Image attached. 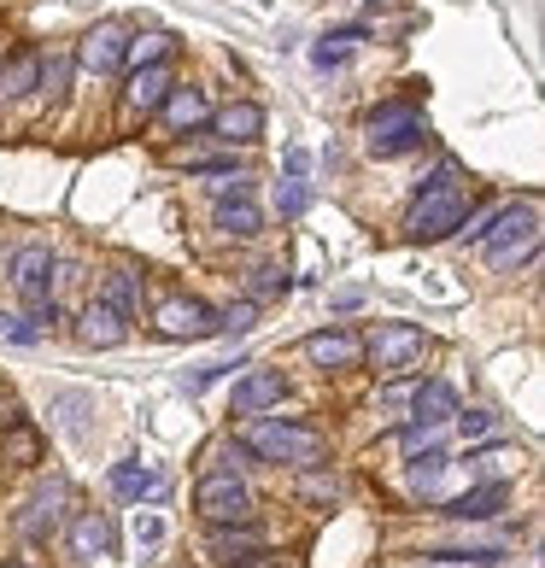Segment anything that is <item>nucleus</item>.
Listing matches in <instances>:
<instances>
[{
  "mask_svg": "<svg viewBox=\"0 0 545 568\" xmlns=\"http://www.w3.org/2000/svg\"><path fill=\"white\" fill-rule=\"evenodd\" d=\"M0 568H36L30 557H7V562H0Z\"/></svg>",
  "mask_w": 545,
  "mask_h": 568,
  "instance_id": "36",
  "label": "nucleus"
},
{
  "mask_svg": "<svg viewBox=\"0 0 545 568\" xmlns=\"http://www.w3.org/2000/svg\"><path fill=\"white\" fill-rule=\"evenodd\" d=\"M112 493L123 498V504H135V510H141V504H159L164 498V475L153 469V463H141V457H123V463H112Z\"/></svg>",
  "mask_w": 545,
  "mask_h": 568,
  "instance_id": "18",
  "label": "nucleus"
},
{
  "mask_svg": "<svg viewBox=\"0 0 545 568\" xmlns=\"http://www.w3.org/2000/svg\"><path fill=\"white\" fill-rule=\"evenodd\" d=\"M511 504V480H475L470 493H457V498H446V504H434V516H446V521H493L498 510Z\"/></svg>",
  "mask_w": 545,
  "mask_h": 568,
  "instance_id": "15",
  "label": "nucleus"
},
{
  "mask_svg": "<svg viewBox=\"0 0 545 568\" xmlns=\"http://www.w3.org/2000/svg\"><path fill=\"white\" fill-rule=\"evenodd\" d=\"M123 48H130V30L107 18V24H94L89 36L77 41V71L107 77V71H118V65H123Z\"/></svg>",
  "mask_w": 545,
  "mask_h": 568,
  "instance_id": "16",
  "label": "nucleus"
},
{
  "mask_svg": "<svg viewBox=\"0 0 545 568\" xmlns=\"http://www.w3.org/2000/svg\"><path fill=\"white\" fill-rule=\"evenodd\" d=\"M446 469H452V452H446V446H428V452H411V457H405V480H411L416 493L434 487Z\"/></svg>",
  "mask_w": 545,
  "mask_h": 568,
  "instance_id": "25",
  "label": "nucleus"
},
{
  "mask_svg": "<svg viewBox=\"0 0 545 568\" xmlns=\"http://www.w3.org/2000/svg\"><path fill=\"white\" fill-rule=\"evenodd\" d=\"M305 205H311V194H305V176H287V182L276 187V212H282V217H300Z\"/></svg>",
  "mask_w": 545,
  "mask_h": 568,
  "instance_id": "29",
  "label": "nucleus"
},
{
  "mask_svg": "<svg viewBox=\"0 0 545 568\" xmlns=\"http://www.w3.org/2000/svg\"><path fill=\"white\" fill-rule=\"evenodd\" d=\"M30 89H41V53L24 48V53L0 59V100H24Z\"/></svg>",
  "mask_w": 545,
  "mask_h": 568,
  "instance_id": "23",
  "label": "nucleus"
},
{
  "mask_svg": "<svg viewBox=\"0 0 545 568\" xmlns=\"http://www.w3.org/2000/svg\"><path fill=\"white\" fill-rule=\"evenodd\" d=\"M159 135H188V130H200L205 118H212V100H205V89H194V82H188V89H171L159 100Z\"/></svg>",
  "mask_w": 545,
  "mask_h": 568,
  "instance_id": "17",
  "label": "nucleus"
},
{
  "mask_svg": "<svg viewBox=\"0 0 545 568\" xmlns=\"http://www.w3.org/2000/svg\"><path fill=\"white\" fill-rule=\"evenodd\" d=\"M176 53V36H164V30H147V36H135L130 48H123V65H159V59H171Z\"/></svg>",
  "mask_w": 545,
  "mask_h": 568,
  "instance_id": "26",
  "label": "nucleus"
},
{
  "mask_svg": "<svg viewBox=\"0 0 545 568\" xmlns=\"http://www.w3.org/2000/svg\"><path fill=\"white\" fill-rule=\"evenodd\" d=\"M235 446L253 452V457H264V463H276V469H317V463H329L323 428L293 423V416H264V410L241 423Z\"/></svg>",
  "mask_w": 545,
  "mask_h": 568,
  "instance_id": "2",
  "label": "nucleus"
},
{
  "mask_svg": "<svg viewBox=\"0 0 545 568\" xmlns=\"http://www.w3.org/2000/svg\"><path fill=\"white\" fill-rule=\"evenodd\" d=\"M428 141H434V130L411 100H387V106H375L370 123H364V153L370 159H405Z\"/></svg>",
  "mask_w": 545,
  "mask_h": 568,
  "instance_id": "4",
  "label": "nucleus"
},
{
  "mask_svg": "<svg viewBox=\"0 0 545 568\" xmlns=\"http://www.w3.org/2000/svg\"><path fill=\"white\" fill-rule=\"evenodd\" d=\"M282 398H287V375L282 369H253L246 364V375H235V387H229V410L259 416V410H276Z\"/></svg>",
  "mask_w": 545,
  "mask_h": 568,
  "instance_id": "12",
  "label": "nucleus"
},
{
  "mask_svg": "<svg viewBox=\"0 0 545 568\" xmlns=\"http://www.w3.org/2000/svg\"><path fill=\"white\" fill-rule=\"evenodd\" d=\"M94 300H107L112 311H118V317H141V276H135V270H107V276H100V293H94Z\"/></svg>",
  "mask_w": 545,
  "mask_h": 568,
  "instance_id": "24",
  "label": "nucleus"
},
{
  "mask_svg": "<svg viewBox=\"0 0 545 568\" xmlns=\"http://www.w3.org/2000/svg\"><path fill=\"white\" fill-rule=\"evenodd\" d=\"M71 504H77V493H71L65 475L41 480V487L24 498V510H18V539H24L30 551H48V545L59 539V528H65Z\"/></svg>",
  "mask_w": 545,
  "mask_h": 568,
  "instance_id": "6",
  "label": "nucleus"
},
{
  "mask_svg": "<svg viewBox=\"0 0 545 568\" xmlns=\"http://www.w3.org/2000/svg\"><path fill=\"white\" fill-rule=\"evenodd\" d=\"M464 223L470 229L457 241L481 246L493 270L534 264V252H539V200H511V205H498L493 217H464Z\"/></svg>",
  "mask_w": 545,
  "mask_h": 568,
  "instance_id": "1",
  "label": "nucleus"
},
{
  "mask_svg": "<svg viewBox=\"0 0 545 568\" xmlns=\"http://www.w3.org/2000/svg\"><path fill=\"white\" fill-rule=\"evenodd\" d=\"M188 176H241V164L235 159H194V164H188Z\"/></svg>",
  "mask_w": 545,
  "mask_h": 568,
  "instance_id": "32",
  "label": "nucleus"
},
{
  "mask_svg": "<svg viewBox=\"0 0 545 568\" xmlns=\"http://www.w3.org/2000/svg\"><path fill=\"white\" fill-rule=\"evenodd\" d=\"M253 317H259V305H253V300L229 305V311H223V323H218V334H229V341H235V334H246V328H253Z\"/></svg>",
  "mask_w": 545,
  "mask_h": 568,
  "instance_id": "30",
  "label": "nucleus"
},
{
  "mask_svg": "<svg viewBox=\"0 0 545 568\" xmlns=\"http://www.w3.org/2000/svg\"><path fill=\"white\" fill-rule=\"evenodd\" d=\"M0 341H12V346H36L41 341V328L24 317V323H18V317H7V311H0Z\"/></svg>",
  "mask_w": 545,
  "mask_h": 568,
  "instance_id": "31",
  "label": "nucleus"
},
{
  "mask_svg": "<svg viewBox=\"0 0 545 568\" xmlns=\"http://www.w3.org/2000/svg\"><path fill=\"white\" fill-rule=\"evenodd\" d=\"M82 341L89 346H123L130 341V317H118L107 300H89V311H82Z\"/></svg>",
  "mask_w": 545,
  "mask_h": 568,
  "instance_id": "22",
  "label": "nucleus"
},
{
  "mask_svg": "<svg viewBox=\"0 0 545 568\" xmlns=\"http://www.w3.org/2000/svg\"><path fill=\"white\" fill-rule=\"evenodd\" d=\"M300 475V498L305 504H334V493H341V480H334L329 463H317V469H293Z\"/></svg>",
  "mask_w": 545,
  "mask_h": 568,
  "instance_id": "27",
  "label": "nucleus"
},
{
  "mask_svg": "<svg viewBox=\"0 0 545 568\" xmlns=\"http://www.w3.org/2000/svg\"><path fill=\"white\" fill-rule=\"evenodd\" d=\"M212 223H218V235H229V241H253L259 229H264V212L253 205V194H246V176L218 182V212H212Z\"/></svg>",
  "mask_w": 545,
  "mask_h": 568,
  "instance_id": "11",
  "label": "nucleus"
},
{
  "mask_svg": "<svg viewBox=\"0 0 545 568\" xmlns=\"http://www.w3.org/2000/svg\"><path fill=\"white\" fill-rule=\"evenodd\" d=\"M305 357L317 369H359L364 341L352 328H317V334H305Z\"/></svg>",
  "mask_w": 545,
  "mask_h": 568,
  "instance_id": "19",
  "label": "nucleus"
},
{
  "mask_svg": "<svg viewBox=\"0 0 545 568\" xmlns=\"http://www.w3.org/2000/svg\"><path fill=\"white\" fill-rule=\"evenodd\" d=\"M205 130H212V141L253 146V141H264V106H253V100H235V106H223V112L205 118Z\"/></svg>",
  "mask_w": 545,
  "mask_h": 568,
  "instance_id": "20",
  "label": "nucleus"
},
{
  "mask_svg": "<svg viewBox=\"0 0 545 568\" xmlns=\"http://www.w3.org/2000/svg\"><path fill=\"white\" fill-rule=\"evenodd\" d=\"M53 270H59V258H53V246H41V241L18 246L12 258H7V282L18 287V300H24V311L53 300Z\"/></svg>",
  "mask_w": 545,
  "mask_h": 568,
  "instance_id": "9",
  "label": "nucleus"
},
{
  "mask_svg": "<svg viewBox=\"0 0 545 568\" xmlns=\"http://www.w3.org/2000/svg\"><path fill=\"white\" fill-rule=\"evenodd\" d=\"M452 423H457V434H464L470 446H487V439H498V416H493V410H457Z\"/></svg>",
  "mask_w": 545,
  "mask_h": 568,
  "instance_id": "28",
  "label": "nucleus"
},
{
  "mask_svg": "<svg viewBox=\"0 0 545 568\" xmlns=\"http://www.w3.org/2000/svg\"><path fill=\"white\" fill-rule=\"evenodd\" d=\"M135 534H141V545H159V539H164L159 516H141V521H135Z\"/></svg>",
  "mask_w": 545,
  "mask_h": 568,
  "instance_id": "34",
  "label": "nucleus"
},
{
  "mask_svg": "<svg viewBox=\"0 0 545 568\" xmlns=\"http://www.w3.org/2000/svg\"><path fill=\"white\" fill-rule=\"evenodd\" d=\"M457 410H464V405H457V393H452L446 382H416V393H411V423L446 428Z\"/></svg>",
  "mask_w": 545,
  "mask_h": 568,
  "instance_id": "21",
  "label": "nucleus"
},
{
  "mask_svg": "<svg viewBox=\"0 0 545 568\" xmlns=\"http://www.w3.org/2000/svg\"><path fill=\"white\" fill-rule=\"evenodd\" d=\"M176 89V71L171 59H159V65H135L130 82H123V118H153L159 100Z\"/></svg>",
  "mask_w": 545,
  "mask_h": 568,
  "instance_id": "14",
  "label": "nucleus"
},
{
  "mask_svg": "<svg viewBox=\"0 0 545 568\" xmlns=\"http://www.w3.org/2000/svg\"><path fill=\"white\" fill-rule=\"evenodd\" d=\"M305 164H311V159L300 153V146H287V176H305Z\"/></svg>",
  "mask_w": 545,
  "mask_h": 568,
  "instance_id": "35",
  "label": "nucleus"
},
{
  "mask_svg": "<svg viewBox=\"0 0 545 568\" xmlns=\"http://www.w3.org/2000/svg\"><path fill=\"white\" fill-rule=\"evenodd\" d=\"M218 323H223V311H212L205 300H182V293L153 305V328L164 341H212Z\"/></svg>",
  "mask_w": 545,
  "mask_h": 568,
  "instance_id": "10",
  "label": "nucleus"
},
{
  "mask_svg": "<svg viewBox=\"0 0 545 568\" xmlns=\"http://www.w3.org/2000/svg\"><path fill=\"white\" fill-rule=\"evenodd\" d=\"M423 352H428V334L416 328V323H382L370 334V346H364V357L382 375H405V369H416L423 364Z\"/></svg>",
  "mask_w": 545,
  "mask_h": 568,
  "instance_id": "7",
  "label": "nucleus"
},
{
  "mask_svg": "<svg viewBox=\"0 0 545 568\" xmlns=\"http://www.w3.org/2000/svg\"><path fill=\"white\" fill-rule=\"evenodd\" d=\"M253 293H287V270L282 264H264V270H253Z\"/></svg>",
  "mask_w": 545,
  "mask_h": 568,
  "instance_id": "33",
  "label": "nucleus"
},
{
  "mask_svg": "<svg viewBox=\"0 0 545 568\" xmlns=\"http://www.w3.org/2000/svg\"><path fill=\"white\" fill-rule=\"evenodd\" d=\"M264 545H270V534L259 528V516H253V521H223V528H205L200 551L212 557V568H246V562L264 557Z\"/></svg>",
  "mask_w": 545,
  "mask_h": 568,
  "instance_id": "8",
  "label": "nucleus"
},
{
  "mask_svg": "<svg viewBox=\"0 0 545 568\" xmlns=\"http://www.w3.org/2000/svg\"><path fill=\"white\" fill-rule=\"evenodd\" d=\"M470 182L457 176V182H434V187H416V200H411V212H405V241L411 246H434V241H446L464 229L470 217Z\"/></svg>",
  "mask_w": 545,
  "mask_h": 568,
  "instance_id": "3",
  "label": "nucleus"
},
{
  "mask_svg": "<svg viewBox=\"0 0 545 568\" xmlns=\"http://www.w3.org/2000/svg\"><path fill=\"white\" fill-rule=\"evenodd\" d=\"M65 551L77 557V562H94V557H112V545H118V534H112V521H107V510H71L65 516Z\"/></svg>",
  "mask_w": 545,
  "mask_h": 568,
  "instance_id": "13",
  "label": "nucleus"
},
{
  "mask_svg": "<svg viewBox=\"0 0 545 568\" xmlns=\"http://www.w3.org/2000/svg\"><path fill=\"white\" fill-rule=\"evenodd\" d=\"M194 516L205 528H223V521H253L259 516V493L246 487V475L235 469H205L194 487Z\"/></svg>",
  "mask_w": 545,
  "mask_h": 568,
  "instance_id": "5",
  "label": "nucleus"
}]
</instances>
